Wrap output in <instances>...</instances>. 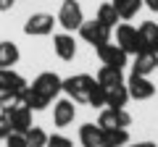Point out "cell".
<instances>
[{"instance_id": "cell-6", "label": "cell", "mask_w": 158, "mask_h": 147, "mask_svg": "<svg viewBox=\"0 0 158 147\" xmlns=\"http://www.w3.org/2000/svg\"><path fill=\"white\" fill-rule=\"evenodd\" d=\"M79 34H82V40L90 42L92 47H98V45H103V42L111 40V29L103 26L98 18H92V21H82V26H79Z\"/></svg>"}, {"instance_id": "cell-17", "label": "cell", "mask_w": 158, "mask_h": 147, "mask_svg": "<svg viewBox=\"0 0 158 147\" xmlns=\"http://www.w3.org/2000/svg\"><path fill=\"white\" fill-rule=\"evenodd\" d=\"M21 58V50H19L13 42H0V68H13Z\"/></svg>"}, {"instance_id": "cell-24", "label": "cell", "mask_w": 158, "mask_h": 147, "mask_svg": "<svg viewBox=\"0 0 158 147\" xmlns=\"http://www.w3.org/2000/svg\"><path fill=\"white\" fill-rule=\"evenodd\" d=\"M87 105H92V108H106V87H103L98 79H95V84H92V89H90Z\"/></svg>"}, {"instance_id": "cell-21", "label": "cell", "mask_w": 158, "mask_h": 147, "mask_svg": "<svg viewBox=\"0 0 158 147\" xmlns=\"http://www.w3.org/2000/svg\"><path fill=\"white\" fill-rule=\"evenodd\" d=\"M95 79L100 81L103 87H111V84H121V81H124V74H121V68H116V66H103L100 71H98Z\"/></svg>"}, {"instance_id": "cell-2", "label": "cell", "mask_w": 158, "mask_h": 147, "mask_svg": "<svg viewBox=\"0 0 158 147\" xmlns=\"http://www.w3.org/2000/svg\"><path fill=\"white\" fill-rule=\"evenodd\" d=\"M92 84H95V76H90V74H77V76L63 79V92H66L74 102L87 105V97H90Z\"/></svg>"}, {"instance_id": "cell-33", "label": "cell", "mask_w": 158, "mask_h": 147, "mask_svg": "<svg viewBox=\"0 0 158 147\" xmlns=\"http://www.w3.org/2000/svg\"><path fill=\"white\" fill-rule=\"evenodd\" d=\"M100 147H106V145H100Z\"/></svg>"}, {"instance_id": "cell-31", "label": "cell", "mask_w": 158, "mask_h": 147, "mask_svg": "<svg viewBox=\"0 0 158 147\" xmlns=\"http://www.w3.org/2000/svg\"><path fill=\"white\" fill-rule=\"evenodd\" d=\"M142 3H145V6L150 8L153 13H158V0H142Z\"/></svg>"}, {"instance_id": "cell-16", "label": "cell", "mask_w": 158, "mask_h": 147, "mask_svg": "<svg viewBox=\"0 0 158 147\" xmlns=\"http://www.w3.org/2000/svg\"><path fill=\"white\" fill-rule=\"evenodd\" d=\"M79 142H82V147H100L103 145V129L98 124H82L79 126Z\"/></svg>"}, {"instance_id": "cell-22", "label": "cell", "mask_w": 158, "mask_h": 147, "mask_svg": "<svg viewBox=\"0 0 158 147\" xmlns=\"http://www.w3.org/2000/svg\"><path fill=\"white\" fill-rule=\"evenodd\" d=\"M145 6L142 0H113V8L118 11V16L121 18H135L137 11Z\"/></svg>"}, {"instance_id": "cell-11", "label": "cell", "mask_w": 158, "mask_h": 147, "mask_svg": "<svg viewBox=\"0 0 158 147\" xmlns=\"http://www.w3.org/2000/svg\"><path fill=\"white\" fill-rule=\"evenodd\" d=\"M53 50H56V55L61 61H74V55H77V42H74V37L69 32L53 34Z\"/></svg>"}, {"instance_id": "cell-7", "label": "cell", "mask_w": 158, "mask_h": 147, "mask_svg": "<svg viewBox=\"0 0 158 147\" xmlns=\"http://www.w3.org/2000/svg\"><path fill=\"white\" fill-rule=\"evenodd\" d=\"M95 50H98V58H100L103 66H116V68H124L127 66V58H129V55H127L116 42L108 40V42H103V45H98Z\"/></svg>"}, {"instance_id": "cell-26", "label": "cell", "mask_w": 158, "mask_h": 147, "mask_svg": "<svg viewBox=\"0 0 158 147\" xmlns=\"http://www.w3.org/2000/svg\"><path fill=\"white\" fill-rule=\"evenodd\" d=\"M6 147H27V137L19 134V131H11L6 137Z\"/></svg>"}, {"instance_id": "cell-15", "label": "cell", "mask_w": 158, "mask_h": 147, "mask_svg": "<svg viewBox=\"0 0 158 147\" xmlns=\"http://www.w3.org/2000/svg\"><path fill=\"white\" fill-rule=\"evenodd\" d=\"M127 102H129V89H127L124 81L106 87V105L108 108H124Z\"/></svg>"}, {"instance_id": "cell-23", "label": "cell", "mask_w": 158, "mask_h": 147, "mask_svg": "<svg viewBox=\"0 0 158 147\" xmlns=\"http://www.w3.org/2000/svg\"><path fill=\"white\" fill-rule=\"evenodd\" d=\"M140 37L145 42V50H153L158 45V24L156 21H145L140 24Z\"/></svg>"}, {"instance_id": "cell-3", "label": "cell", "mask_w": 158, "mask_h": 147, "mask_svg": "<svg viewBox=\"0 0 158 147\" xmlns=\"http://www.w3.org/2000/svg\"><path fill=\"white\" fill-rule=\"evenodd\" d=\"M116 45L121 47L127 55H137L140 50H145L140 29L132 26V24H116Z\"/></svg>"}, {"instance_id": "cell-29", "label": "cell", "mask_w": 158, "mask_h": 147, "mask_svg": "<svg viewBox=\"0 0 158 147\" xmlns=\"http://www.w3.org/2000/svg\"><path fill=\"white\" fill-rule=\"evenodd\" d=\"M16 6V0H0V11H11Z\"/></svg>"}, {"instance_id": "cell-8", "label": "cell", "mask_w": 158, "mask_h": 147, "mask_svg": "<svg viewBox=\"0 0 158 147\" xmlns=\"http://www.w3.org/2000/svg\"><path fill=\"white\" fill-rule=\"evenodd\" d=\"M129 124H132V116L124 108H106L100 113V118H98L100 129H127Z\"/></svg>"}, {"instance_id": "cell-14", "label": "cell", "mask_w": 158, "mask_h": 147, "mask_svg": "<svg viewBox=\"0 0 158 147\" xmlns=\"http://www.w3.org/2000/svg\"><path fill=\"white\" fill-rule=\"evenodd\" d=\"M8 121H11V131H19V134H27L32 129V108H16L11 113H6Z\"/></svg>"}, {"instance_id": "cell-12", "label": "cell", "mask_w": 158, "mask_h": 147, "mask_svg": "<svg viewBox=\"0 0 158 147\" xmlns=\"http://www.w3.org/2000/svg\"><path fill=\"white\" fill-rule=\"evenodd\" d=\"M27 89V79L21 74H16L13 68H0V95L6 92H21Z\"/></svg>"}, {"instance_id": "cell-18", "label": "cell", "mask_w": 158, "mask_h": 147, "mask_svg": "<svg viewBox=\"0 0 158 147\" xmlns=\"http://www.w3.org/2000/svg\"><path fill=\"white\" fill-rule=\"evenodd\" d=\"M103 145L106 147H127L129 131L127 129H103Z\"/></svg>"}, {"instance_id": "cell-25", "label": "cell", "mask_w": 158, "mask_h": 147, "mask_svg": "<svg viewBox=\"0 0 158 147\" xmlns=\"http://www.w3.org/2000/svg\"><path fill=\"white\" fill-rule=\"evenodd\" d=\"M24 137H27V147H45L48 145V134L40 126H32Z\"/></svg>"}, {"instance_id": "cell-19", "label": "cell", "mask_w": 158, "mask_h": 147, "mask_svg": "<svg viewBox=\"0 0 158 147\" xmlns=\"http://www.w3.org/2000/svg\"><path fill=\"white\" fill-rule=\"evenodd\" d=\"M24 105H27L24 89L21 92H6V95H0V113H11V110L24 108Z\"/></svg>"}, {"instance_id": "cell-32", "label": "cell", "mask_w": 158, "mask_h": 147, "mask_svg": "<svg viewBox=\"0 0 158 147\" xmlns=\"http://www.w3.org/2000/svg\"><path fill=\"white\" fill-rule=\"evenodd\" d=\"M153 53H156V55H158V45H156V47H153Z\"/></svg>"}, {"instance_id": "cell-20", "label": "cell", "mask_w": 158, "mask_h": 147, "mask_svg": "<svg viewBox=\"0 0 158 147\" xmlns=\"http://www.w3.org/2000/svg\"><path fill=\"white\" fill-rule=\"evenodd\" d=\"M98 21L103 24V26H108V29H116V24L121 21V16H118V11L113 8V3H103L100 8H98Z\"/></svg>"}, {"instance_id": "cell-4", "label": "cell", "mask_w": 158, "mask_h": 147, "mask_svg": "<svg viewBox=\"0 0 158 147\" xmlns=\"http://www.w3.org/2000/svg\"><path fill=\"white\" fill-rule=\"evenodd\" d=\"M85 21V13H82V6L77 0H63L61 3V11H58V24H61L66 32H74V29L82 26Z\"/></svg>"}, {"instance_id": "cell-30", "label": "cell", "mask_w": 158, "mask_h": 147, "mask_svg": "<svg viewBox=\"0 0 158 147\" xmlns=\"http://www.w3.org/2000/svg\"><path fill=\"white\" fill-rule=\"evenodd\" d=\"M127 147H158L156 142H129Z\"/></svg>"}, {"instance_id": "cell-28", "label": "cell", "mask_w": 158, "mask_h": 147, "mask_svg": "<svg viewBox=\"0 0 158 147\" xmlns=\"http://www.w3.org/2000/svg\"><path fill=\"white\" fill-rule=\"evenodd\" d=\"M8 134H11V121L6 113H0V139H6Z\"/></svg>"}, {"instance_id": "cell-27", "label": "cell", "mask_w": 158, "mask_h": 147, "mask_svg": "<svg viewBox=\"0 0 158 147\" xmlns=\"http://www.w3.org/2000/svg\"><path fill=\"white\" fill-rule=\"evenodd\" d=\"M45 147H74V145H71V139H69V137L53 134V137H48V145H45Z\"/></svg>"}, {"instance_id": "cell-13", "label": "cell", "mask_w": 158, "mask_h": 147, "mask_svg": "<svg viewBox=\"0 0 158 147\" xmlns=\"http://www.w3.org/2000/svg\"><path fill=\"white\" fill-rule=\"evenodd\" d=\"M158 68V55L153 50H140L135 55V63H132V74H140V76H148L150 71Z\"/></svg>"}, {"instance_id": "cell-1", "label": "cell", "mask_w": 158, "mask_h": 147, "mask_svg": "<svg viewBox=\"0 0 158 147\" xmlns=\"http://www.w3.org/2000/svg\"><path fill=\"white\" fill-rule=\"evenodd\" d=\"M63 92V79L56 71H42L32 84H27L24 97H27V108L32 110H45L53 100Z\"/></svg>"}, {"instance_id": "cell-5", "label": "cell", "mask_w": 158, "mask_h": 147, "mask_svg": "<svg viewBox=\"0 0 158 147\" xmlns=\"http://www.w3.org/2000/svg\"><path fill=\"white\" fill-rule=\"evenodd\" d=\"M58 24V18H53L50 13H32L24 24V34L29 37H45V34L53 32V26Z\"/></svg>"}, {"instance_id": "cell-9", "label": "cell", "mask_w": 158, "mask_h": 147, "mask_svg": "<svg viewBox=\"0 0 158 147\" xmlns=\"http://www.w3.org/2000/svg\"><path fill=\"white\" fill-rule=\"evenodd\" d=\"M127 89H129L132 100H150V97L156 95V84H153L148 76H140V74H132V76H129Z\"/></svg>"}, {"instance_id": "cell-10", "label": "cell", "mask_w": 158, "mask_h": 147, "mask_svg": "<svg viewBox=\"0 0 158 147\" xmlns=\"http://www.w3.org/2000/svg\"><path fill=\"white\" fill-rule=\"evenodd\" d=\"M74 118H77V105H74L71 97H66V100H56V105H53V124L63 129V126L74 124Z\"/></svg>"}]
</instances>
